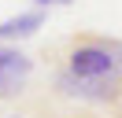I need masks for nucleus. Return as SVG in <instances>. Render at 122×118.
<instances>
[{"mask_svg":"<svg viewBox=\"0 0 122 118\" xmlns=\"http://www.w3.org/2000/svg\"><path fill=\"white\" fill-rule=\"evenodd\" d=\"M52 88L67 100H85V103H118L122 100V74H111V78H78L63 66L56 74Z\"/></svg>","mask_w":122,"mask_h":118,"instance_id":"obj_1","label":"nucleus"},{"mask_svg":"<svg viewBox=\"0 0 122 118\" xmlns=\"http://www.w3.org/2000/svg\"><path fill=\"white\" fill-rule=\"evenodd\" d=\"M41 26H45V11H41V7L22 11V15H11V19L0 22V41H26V37H33Z\"/></svg>","mask_w":122,"mask_h":118,"instance_id":"obj_3","label":"nucleus"},{"mask_svg":"<svg viewBox=\"0 0 122 118\" xmlns=\"http://www.w3.org/2000/svg\"><path fill=\"white\" fill-rule=\"evenodd\" d=\"M33 4H41V7H48V4H74V0H33Z\"/></svg>","mask_w":122,"mask_h":118,"instance_id":"obj_4","label":"nucleus"},{"mask_svg":"<svg viewBox=\"0 0 122 118\" xmlns=\"http://www.w3.org/2000/svg\"><path fill=\"white\" fill-rule=\"evenodd\" d=\"M4 118H22V114H4Z\"/></svg>","mask_w":122,"mask_h":118,"instance_id":"obj_5","label":"nucleus"},{"mask_svg":"<svg viewBox=\"0 0 122 118\" xmlns=\"http://www.w3.org/2000/svg\"><path fill=\"white\" fill-rule=\"evenodd\" d=\"M33 74V59L19 48H0V100H15Z\"/></svg>","mask_w":122,"mask_h":118,"instance_id":"obj_2","label":"nucleus"}]
</instances>
